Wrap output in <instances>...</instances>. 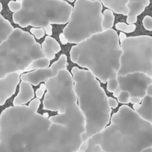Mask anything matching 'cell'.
<instances>
[{
	"instance_id": "1",
	"label": "cell",
	"mask_w": 152,
	"mask_h": 152,
	"mask_svg": "<svg viewBox=\"0 0 152 152\" xmlns=\"http://www.w3.org/2000/svg\"><path fill=\"white\" fill-rule=\"evenodd\" d=\"M81 135L26 105L9 107L0 114V145L23 152H76Z\"/></svg>"
},
{
	"instance_id": "2",
	"label": "cell",
	"mask_w": 152,
	"mask_h": 152,
	"mask_svg": "<svg viewBox=\"0 0 152 152\" xmlns=\"http://www.w3.org/2000/svg\"><path fill=\"white\" fill-rule=\"evenodd\" d=\"M87 141V148L99 145L107 152H141L152 147V124L122 105L112 116L110 125Z\"/></svg>"
},
{
	"instance_id": "3",
	"label": "cell",
	"mask_w": 152,
	"mask_h": 152,
	"mask_svg": "<svg viewBox=\"0 0 152 152\" xmlns=\"http://www.w3.org/2000/svg\"><path fill=\"white\" fill-rule=\"evenodd\" d=\"M122 54L118 34L111 28L92 35L72 46L70 59L74 64L87 69L105 84L117 77Z\"/></svg>"
},
{
	"instance_id": "4",
	"label": "cell",
	"mask_w": 152,
	"mask_h": 152,
	"mask_svg": "<svg viewBox=\"0 0 152 152\" xmlns=\"http://www.w3.org/2000/svg\"><path fill=\"white\" fill-rule=\"evenodd\" d=\"M71 72L78 107L85 118V132L81 135L82 142H85L106 128L111 107L104 90L91 72L74 66Z\"/></svg>"
},
{
	"instance_id": "5",
	"label": "cell",
	"mask_w": 152,
	"mask_h": 152,
	"mask_svg": "<svg viewBox=\"0 0 152 152\" xmlns=\"http://www.w3.org/2000/svg\"><path fill=\"white\" fill-rule=\"evenodd\" d=\"M46 93L43 104L45 110L58 112L49 117L53 123L65 126L82 134L85 132V118L77 104L72 75L63 69L45 82Z\"/></svg>"
},
{
	"instance_id": "6",
	"label": "cell",
	"mask_w": 152,
	"mask_h": 152,
	"mask_svg": "<svg viewBox=\"0 0 152 152\" xmlns=\"http://www.w3.org/2000/svg\"><path fill=\"white\" fill-rule=\"evenodd\" d=\"M72 10L64 0H23L21 9L13 14V21L22 28H45L49 25L68 23Z\"/></svg>"
},
{
	"instance_id": "7",
	"label": "cell",
	"mask_w": 152,
	"mask_h": 152,
	"mask_svg": "<svg viewBox=\"0 0 152 152\" xmlns=\"http://www.w3.org/2000/svg\"><path fill=\"white\" fill-rule=\"evenodd\" d=\"M102 3L99 0H77L69 21L63 31L68 43H81L92 35L104 31Z\"/></svg>"
},
{
	"instance_id": "8",
	"label": "cell",
	"mask_w": 152,
	"mask_h": 152,
	"mask_svg": "<svg viewBox=\"0 0 152 152\" xmlns=\"http://www.w3.org/2000/svg\"><path fill=\"white\" fill-rule=\"evenodd\" d=\"M122 54L117 75L142 72L152 78V37H127L121 43Z\"/></svg>"
},
{
	"instance_id": "9",
	"label": "cell",
	"mask_w": 152,
	"mask_h": 152,
	"mask_svg": "<svg viewBox=\"0 0 152 152\" xmlns=\"http://www.w3.org/2000/svg\"><path fill=\"white\" fill-rule=\"evenodd\" d=\"M122 91L129 93L131 97L142 99L146 96V90L152 84V78L142 72H133L116 77Z\"/></svg>"
},
{
	"instance_id": "10",
	"label": "cell",
	"mask_w": 152,
	"mask_h": 152,
	"mask_svg": "<svg viewBox=\"0 0 152 152\" xmlns=\"http://www.w3.org/2000/svg\"><path fill=\"white\" fill-rule=\"evenodd\" d=\"M20 79L19 72L10 73L4 78H0V106L5 104L6 101L15 93Z\"/></svg>"
},
{
	"instance_id": "11",
	"label": "cell",
	"mask_w": 152,
	"mask_h": 152,
	"mask_svg": "<svg viewBox=\"0 0 152 152\" xmlns=\"http://www.w3.org/2000/svg\"><path fill=\"white\" fill-rule=\"evenodd\" d=\"M56 76L51 67L45 69H39L34 71L25 73L20 76L22 81H26L33 86H37L43 81H46L49 78Z\"/></svg>"
},
{
	"instance_id": "12",
	"label": "cell",
	"mask_w": 152,
	"mask_h": 152,
	"mask_svg": "<svg viewBox=\"0 0 152 152\" xmlns=\"http://www.w3.org/2000/svg\"><path fill=\"white\" fill-rule=\"evenodd\" d=\"M150 4V0H128L127 7L129 13L127 16L128 24H134L137 21V17L145 11Z\"/></svg>"
},
{
	"instance_id": "13",
	"label": "cell",
	"mask_w": 152,
	"mask_h": 152,
	"mask_svg": "<svg viewBox=\"0 0 152 152\" xmlns=\"http://www.w3.org/2000/svg\"><path fill=\"white\" fill-rule=\"evenodd\" d=\"M34 97L33 87L29 83L22 81L20 84V91L13 101L14 106H22L26 104Z\"/></svg>"
},
{
	"instance_id": "14",
	"label": "cell",
	"mask_w": 152,
	"mask_h": 152,
	"mask_svg": "<svg viewBox=\"0 0 152 152\" xmlns=\"http://www.w3.org/2000/svg\"><path fill=\"white\" fill-rule=\"evenodd\" d=\"M134 110L141 118L152 124V96L146 95L142 99V104H134Z\"/></svg>"
},
{
	"instance_id": "15",
	"label": "cell",
	"mask_w": 152,
	"mask_h": 152,
	"mask_svg": "<svg viewBox=\"0 0 152 152\" xmlns=\"http://www.w3.org/2000/svg\"><path fill=\"white\" fill-rule=\"evenodd\" d=\"M41 47L44 52L45 56L49 61L55 59V55L61 50V46L55 38H52L50 36H47L45 38V40L42 43Z\"/></svg>"
},
{
	"instance_id": "16",
	"label": "cell",
	"mask_w": 152,
	"mask_h": 152,
	"mask_svg": "<svg viewBox=\"0 0 152 152\" xmlns=\"http://www.w3.org/2000/svg\"><path fill=\"white\" fill-rule=\"evenodd\" d=\"M106 8L118 14L128 16L129 9L127 7L128 0H99Z\"/></svg>"
},
{
	"instance_id": "17",
	"label": "cell",
	"mask_w": 152,
	"mask_h": 152,
	"mask_svg": "<svg viewBox=\"0 0 152 152\" xmlns=\"http://www.w3.org/2000/svg\"><path fill=\"white\" fill-rule=\"evenodd\" d=\"M2 4L0 2V44L3 43L14 30L11 23L2 15Z\"/></svg>"
},
{
	"instance_id": "18",
	"label": "cell",
	"mask_w": 152,
	"mask_h": 152,
	"mask_svg": "<svg viewBox=\"0 0 152 152\" xmlns=\"http://www.w3.org/2000/svg\"><path fill=\"white\" fill-rule=\"evenodd\" d=\"M50 64V61L47 58H42L37 59L35 61H32L28 66L25 69V72L26 71H31V70L39 69H45L48 68Z\"/></svg>"
},
{
	"instance_id": "19",
	"label": "cell",
	"mask_w": 152,
	"mask_h": 152,
	"mask_svg": "<svg viewBox=\"0 0 152 152\" xmlns=\"http://www.w3.org/2000/svg\"><path fill=\"white\" fill-rule=\"evenodd\" d=\"M115 17L113 12L110 9H106L103 13V20H102V28L104 31L110 30L113 26Z\"/></svg>"
},
{
	"instance_id": "20",
	"label": "cell",
	"mask_w": 152,
	"mask_h": 152,
	"mask_svg": "<svg viewBox=\"0 0 152 152\" xmlns=\"http://www.w3.org/2000/svg\"><path fill=\"white\" fill-rule=\"evenodd\" d=\"M66 66H67V57L66 55H61V57L59 58V59L57 61H55V63L52 64V65L51 66V68L53 70L54 73L55 74V75L58 74L61 70L63 69H66Z\"/></svg>"
},
{
	"instance_id": "21",
	"label": "cell",
	"mask_w": 152,
	"mask_h": 152,
	"mask_svg": "<svg viewBox=\"0 0 152 152\" xmlns=\"http://www.w3.org/2000/svg\"><path fill=\"white\" fill-rule=\"evenodd\" d=\"M116 28L125 33H132L135 31L136 26L135 24L127 25L124 23H118L116 25Z\"/></svg>"
},
{
	"instance_id": "22",
	"label": "cell",
	"mask_w": 152,
	"mask_h": 152,
	"mask_svg": "<svg viewBox=\"0 0 152 152\" xmlns=\"http://www.w3.org/2000/svg\"><path fill=\"white\" fill-rule=\"evenodd\" d=\"M30 32L33 36H34L37 39L40 40L43 38L45 35V30L43 28H31L30 29Z\"/></svg>"
},
{
	"instance_id": "23",
	"label": "cell",
	"mask_w": 152,
	"mask_h": 152,
	"mask_svg": "<svg viewBox=\"0 0 152 152\" xmlns=\"http://www.w3.org/2000/svg\"><path fill=\"white\" fill-rule=\"evenodd\" d=\"M119 86V82H118L117 78H111L107 81V89L110 93H113L117 87Z\"/></svg>"
},
{
	"instance_id": "24",
	"label": "cell",
	"mask_w": 152,
	"mask_h": 152,
	"mask_svg": "<svg viewBox=\"0 0 152 152\" xmlns=\"http://www.w3.org/2000/svg\"><path fill=\"white\" fill-rule=\"evenodd\" d=\"M8 7L9 10L12 12L15 13L19 11L22 8V2H17V1H13L10 0V2L8 3Z\"/></svg>"
},
{
	"instance_id": "25",
	"label": "cell",
	"mask_w": 152,
	"mask_h": 152,
	"mask_svg": "<svg viewBox=\"0 0 152 152\" xmlns=\"http://www.w3.org/2000/svg\"><path fill=\"white\" fill-rule=\"evenodd\" d=\"M117 98H118V101H119V102H120V103L128 104L130 102L131 96H130V94L128 92L122 91Z\"/></svg>"
},
{
	"instance_id": "26",
	"label": "cell",
	"mask_w": 152,
	"mask_h": 152,
	"mask_svg": "<svg viewBox=\"0 0 152 152\" xmlns=\"http://www.w3.org/2000/svg\"><path fill=\"white\" fill-rule=\"evenodd\" d=\"M142 24L147 31H152V17L150 16H145L142 20Z\"/></svg>"
},
{
	"instance_id": "27",
	"label": "cell",
	"mask_w": 152,
	"mask_h": 152,
	"mask_svg": "<svg viewBox=\"0 0 152 152\" xmlns=\"http://www.w3.org/2000/svg\"><path fill=\"white\" fill-rule=\"evenodd\" d=\"M40 105V100L39 99H34L29 103L28 107L32 110L37 112L39 106Z\"/></svg>"
},
{
	"instance_id": "28",
	"label": "cell",
	"mask_w": 152,
	"mask_h": 152,
	"mask_svg": "<svg viewBox=\"0 0 152 152\" xmlns=\"http://www.w3.org/2000/svg\"><path fill=\"white\" fill-rule=\"evenodd\" d=\"M0 152H23V151L20 150V149L0 145Z\"/></svg>"
},
{
	"instance_id": "29",
	"label": "cell",
	"mask_w": 152,
	"mask_h": 152,
	"mask_svg": "<svg viewBox=\"0 0 152 152\" xmlns=\"http://www.w3.org/2000/svg\"><path fill=\"white\" fill-rule=\"evenodd\" d=\"M107 102H108V104L110 107L112 108H116L118 107V102L113 98H108L107 99Z\"/></svg>"
},
{
	"instance_id": "30",
	"label": "cell",
	"mask_w": 152,
	"mask_h": 152,
	"mask_svg": "<svg viewBox=\"0 0 152 152\" xmlns=\"http://www.w3.org/2000/svg\"><path fill=\"white\" fill-rule=\"evenodd\" d=\"M44 93H45L44 90H43V89H41V88H39L36 90V92H35V95H36V96L37 99H40L42 97H43Z\"/></svg>"
},
{
	"instance_id": "31",
	"label": "cell",
	"mask_w": 152,
	"mask_h": 152,
	"mask_svg": "<svg viewBox=\"0 0 152 152\" xmlns=\"http://www.w3.org/2000/svg\"><path fill=\"white\" fill-rule=\"evenodd\" d=\"M142 102V99L139 97H131L130 99V102L132 104H140Z\"/></svg>"
},
{
	"instance_id": "32",
	"label": "cell",
	"mask_w": 152,
	"mask_h": 152,
	"mask_svg": "<svg viewBox=\"0 0 152 152\" xmlns=\"http://www.w3.org/2000/svg\"><path fill=\"white\" fill-rule=\"evenodd\" d=\"M88 145H89V143H88V141H87V140L85 142H83L82 144H81V146H80L79 150L85 151L87 149V148H88Z\"/></svg>"
},
{
	"instance_id": "33",
	"label": "cell",
	"mask_w": 152,
	"mask_h": 152,
	"mask_svg": "<svg viewBox=\"0 0 152 152\" xmlns=\"http://www.w3.org/2000/svg\"><path fill=\"white\" fill-rule=\"evenodd\" d=\"M45 30V32H46V34H48L49 36H51L52 34V25H49L47 27H46L45 28H43Z\"/></svg>"
},
{
	"instance_id": "34",
	"label": "cell",
	"mask_w": 152,
	"mask_h": 152,
	"mask_svg": "<svg viewBox=\"0 0 152 152\" xmlns=\"http://www.w3.org/2000/svg\"><path fill=\"white\" fill-rule=\"evenodd\" d=\"M59 38H60V40H61V43H62L64 45L66 44V43H68V40H66V38L65 37V36H64V34H63V33L60 34Z\"/></svg>"
},
{
	"instance_id": "35",
	"label": "cell",
	"mask_w": 152,
	"mask_h": 152,
	"mask_svg": "<svg viewBox=\"0 0 152 152\" xmlns=\"http://www.w3.org/2000/svg\"><path fill=\"white\" fill-rule=\"evenodd\" d=\"M121 92H122V90H121L120 87H119V86H118L117 88H116V90H115V91L113 92V96H115V97L117 98L118 96H119V94L121 93Z\"/></svg>"
},
{
	"instance_id": "36",
	"label": "cell",
	"mask_w": 152,
	"mask_h": 152,
	"mask_svg": "<svg viewBox=\"0 0 152 152\" xmlns=\"http://www.w3.org/2000/svg\"><path fill=\"white\" fill-rule=\"evenodd\" d=\"M146 95L152 96V84L148 87L147 90H146Z\"/></svg>"
},
{
	"instance_id": "37",
	"label": "cell",
	"mask_w": 152,
	"mask_h": 152,
	"mask_svg": "<svg viewBox=\"0 0 152 152\" xmlns=\"http://www.w3.org/2000/svg\"><path fill=\"white\" fill-rule=\"evenodd\" d=\"M126 38H127L126 34H124V33H120V34H119V40H120V41H121V43H122V41H124V40H125V39H126Z\"/></svg>"
},
{
	"instance_id": "38",
	"label": "cell",
	"mask_w": 152,
	"mask_h": 152,
	"mask_svg": "<svg viewBox=\"0 0 152 152\" xmlns=\"http://www.w3.org/2000/svg\"><path fill=\"white\" fill-rule=\"evenodd\" d=\"M141 152H152V147L144 149V150H143L142 151H141Z\"/></svg>"
},
{
	"instance_id": "39",
	"label": "cell",
	"mask_w": 152,
	"mask_h": 152,
	"mask_svg": "<svg viewBox=\"0 0 152 152\" xmlns=\"http://www.w3.org/2000/svg\"><path fill=\"white\" fill-rule=\"evenodd\" d=\"M40 88H41V89H43V90H46V85H45V84H41V85H40Z\"/></svg>"
},
{
	"instance_id": "40",
	"label": "cell",
	"mask_w": 152,
	"mask_h": 152,
	"mask_svg": "<svg viewBox=\"0 0 152 152\" xmlns=\"http://www.w3.org/2000/svg\"><path fill=\"white\" fill-rule=\"evenodd\" d=\"M43 117L47 118V119H49V113H45L43 114Z\"/></svg>"
},
{
	"instance_id": "41",
	"label": "cell",
	"mask_w": 152,
	"mask_h": 152,
	"mask_svg": "<svg viewBox=\"0 0 152 152\" xmlns=\"http://www.w3.org/2000/svg\"><path fill=\"white\" fill-rule=\"evenodd\" d=\"M67 1H69V2H73L75 0H67Z\"/></svg>"
},
{
	"instance_id": "42",
	"label": "cell",
	"mask_w": 152,
	"mask_h": 152,
	"mask_svg": "<svg viewBox=\"0 0 152 152\" xmlns=\"http://www.w3.org/2000/svg\"><path fill=\"white\" fill-rule=\"evenodd\" d=\"M76 152H85V151H81V150H78V151H77Z\"/></svg>"
},
{
	"instance_id": "43",
	"label": "cell",
	"mask_w": 152,
	"mask_h": 152,
	"mask_svg": "<svg viewBox=\"0 0 152 152\" xmlns=\"http://www.w3.org/2000/svg\"><path fill=\"white\" fill-rule=\"evenodd\" d=\"M17 2H23V0H17Z\"/></svg>"
},
{
	"instance_id": "44",
	"label": "cell",
	"mask_w": 152,
	"mask_h": 152,
	"mask_svg": "<svg viewBox=\"0 0 152 152\" xmlns=\"http://www.w3.org/2000/svg\"><path fill=\"white\" fill-rule=\"evenodd\" d=\"M102 152H107V151H102Z\"/></svg>"
}]
</instances>
